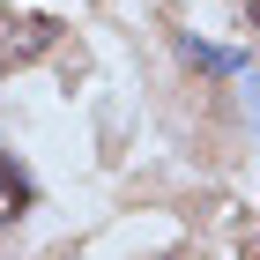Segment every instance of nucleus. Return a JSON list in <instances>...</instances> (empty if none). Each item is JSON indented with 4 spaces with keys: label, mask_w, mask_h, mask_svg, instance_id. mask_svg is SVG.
<instances>
[{
    "label": "nucleus",
    "mask_w": 260,
    "mask_h": 260,
    "mask_svg": "<svg viewBox=\"0 0 260 260\" xmlns=\"http://www.w3.org/2000/svg\"><path fill=\"white\" fill-rule=\"evenodd\" d=\"M52 45H60V22H52V15H0V75L45 60Z\"/></svg>",
    "instance_id": "1"
},
{
    "label": "nucleus",
    "mask_w": 260,
    "mask_h": 260,
    "mask_svg": "<svg viewBox=\"0 0 260 260\" xmlns=\"http://www.w3.org/2000/svg\"><path fill=\"white\" fill-rule=\"evenodd\" d=\"M30 201H38V186H30V171H22L8 149H0V223H22L30 216Z\"/></svg>",
    "instance_id": "2"
},
{
    "label": "nucleus",
    "mask_w": 260,
    "mask_h": 260,
    "mask_svg": "<svg viewBox=\"0 0 260 260\" xmlns=\"http://www.w3.org/2000/svg\"><path fill=\"white\" fill-rule=\"evenodd\" d=\"M238 260H260V223H245V231H238Z\"/></svg>",
    "instance_id": "3"
},
{
    "label": "nucleus",
    "mask_w": 260,
    "mask_h": 260,
    "mask_svg": "<svg viewBox=\"0 0 260 260\" xmlns=\"http://www.w3.org/2000/svg\"><path fill=\"white\" fill-rule=\"evenodd\" d=\"M164 260H179V253H164Z\"/></svg>",
    "instance_id": "4"
}]
</instances>
